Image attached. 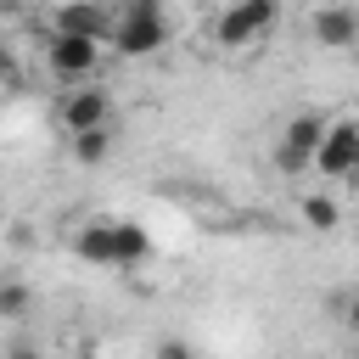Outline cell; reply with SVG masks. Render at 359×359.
Segmentation results:
<instances>
[{
	"label": "cell",
	"mask_w": 359,
	"mask_h": 359,
	"mask_svg": "<svg viewBox=\"0 0 359 359\" xmlns=\"http://www.w3.org/2000/svg\"><path fill=\"white\" fill-rule=\"evenodd\" d=\"M112 45L123 56H151L168 45V11L157 0H129L118 17H112Z\"/></svg>",
	"instance_id": "6da1fadb"
},
{
	"label": "cell",
	"mask_w": 359,
	"mask_h": 359,
	"mask_svg": "<svg viewBox=\"0 0 359 359\" xmlns=\"http://www.w3.org/2000/svg\"><path fill=\"white\" fill-rule=\"evenodd\" d=\"M45 67H50L67 90L95 84V73H101V45H95V39H73V34H50V28H45Z\"/></svg>",
	"instance_id": "7a4b0ae2"
},
{
	"label": "cell",
	"mask_w": 359,
	"mask_h": 359,
	"mask_svg": "<svg viewBox=\"0 0 359 359\" xmlns=\"http://www.w3.org/2000/svg\"><path fill=\"white\" fill-rule=\"evenodd\" d=\"M325 129H331L325 112H297V118H286V129H280V140H275L280 174H314V151H320Z\"/></svg>",
	"instance_id": "3957f363"
},
{
	"label": "cell",
	"mask_w": 359,
	"mask_h": 359,
	"mask_svg": "<svg viewBox=\"0 0 359 359\" xmlns=\"http://www.w3.org/2000/svg\"><path fill=\"white\" fill-rule=\"evenodd\" d=\"M275 22H280V6H275V0H241V6H224V11L213 17V39L236 50V45L264 39Z\"/></svg>",
	"instance_id": "277c9868"
},
{
	"label": "cell",
	"mask_w": 359,
	"mask_h": 359,
	"mask_svg": "<svg viewBox=\"0 0 359 359\" xmlns=\"http://www.w3.org/2000/svg\"><path fill=\"white\" fill-rule=\"evenodd\" d=\"M56 123H62L67 140L73 135H90V129H112V95L101 84H79V90H67L56 101Z\"/></svg>",
	"instance_id": "5b68a950"
},
{
	"label": "cell",
	"mask_w": 359,
	"mask_h": 359,
	"mask_svg": "<svg viewBox=\"0 0 359 359\" xmlns=\"http://www.w3.org/2000/svg\"><path fill=\"white\" fill-rule=\"evenodd\" d=\"M314 174L320 180H353L359 174V118H331L320 151H314Z\"/></svg>",
	"instance_id": "8992f818"
},
{
	"label": "cell",
	"mask_w": 359,
	"mask_h": 359,
	"mask_svg": "<svg viewBox=\"0 0 359 359\" xmlns=\"http://www.w3.org/2000/svg\"><path fill=\"white\" fill-rule=\"evenodd\" d=\"M112 17H118V11H107V6H95V0H90V6L79 0V6H56V11L45 17V28H50V34H73V39L107 45V39H112Z\"/></svg>",
	"instance_id": "52a82bcc"
},
{
	"label": "cell",
	"mask_w": 359,
	"mask_h": 359,
	"mask_svg": "<svg viewBox=\"0 0 359 359\" xmlns=\"http://www.w3.org/2000/svg\"><path fill=\"white\" fill-rule=\"evenodd\" d=\"M309 34L325 50H353L359 45V11L353 6H314L309 11Z\"/></svg>",
	"instance_id": "ba28073f"
},
{
	"label": "cell",
	"mask_w": 359,
	"mask_h": 359,
	"mask_svg": "<svg viewBox=\"0 0 359 359\" xmlns=\"http://www.w3.org/2000/svg\"><path fill=\"white\" fill-rule=\"evenodd\" d=\"M73 252L90 269H112V219H84L73 230Z\"/></svg>",
	"instance_id": "9c48e42d"
},
{
	"label": "cell",
	"mask_w": 359,
	"mask_h": 359,
	"mask_svg": "<svg viewBox=\"0 0 359 359\" xmlns=\"http://www.w3.org/2000/svg\"><path fill=\"white\" fill-rule=\"evenodd\" d=\"M146 252H151L146 224H135V219H112V269H135Z\"/></svg>",
	"instance_id": "30bf717a"
},
{
	"label": "cell",
	"mask_w": 359,
	"mask_h": 359,
	"mask_svg": "<svg viewBox=\"0 0 359 359\" xmlns=\"http://www.w3.org/2000/svg\"><path fill=\"white\" fill-rule=\"evenodd\" d=\"M67 151H73V163H79V168H95V163H107V157H112V129L73 135V140H67Z\"/></svg>",
	"instance_id": "8fae6325"
},
{
	"label": "cell",
	"mask_w": 359,
	"mask_h": 359,
	"mask_svg": "<svg viewBox=\"0 0 359 359\" xmlns=\"http://www.w3.org/2000/svg\"><path fill=\"white\" fill-rule=\"evenodd\" d=\"M297 213H303V224H309V230H337V219H342V213H337V202H331L325 191H309V196L297 202Z\"/></svg>",
	"instance_id": "7c38bea8"
},
{
	"label": "cell",
	"mask_w": 359,
	"mask_h": 359,
	"mask_svg": "<svg viewBox=\"0 0 359 359\" xmlns=\"http://www.w3.org/2000/svg\"><path fill=\"white\" fill-rule=\"evenodd\" d=\"M34 309V292L22 280H0V320H22Z\"/></svg>",
	"instance_id": "4fadbf2b"
},
{
	"label": "cell",
	"mask_w": 359,
	"mask_h": 359,
	"mask_svg": "<svg viewBox=\"0 0 359 359\" xmlns=\"http://www.w3.org/2000/svg\"><path fill=\"white\" fill-rule=\"evenodd\" d=\"M151 359H196V348H191L185 337H163V342L151 348Z\"/></svg>",
	"instance_id": "5bb4252c"
},
{
	"label": "cell",
	"mask_w": 359,
	"mask_h": 359,
	"mask_svg": "<svg viewBox=\"0 0 359 359\" xmlns=\"http://www.w3.org/2000/svg\"><path fill=\"white\" fill-rule=\"evenodd\" d=\"M6 359H45V348H39V342H28V337H17V342L6 348Z\"/></svg>",
	"instance_id": "9a60e30c"
},
{
	"label": "cell",
	"mask_w": 359,
	"mask_h": 359,
	"mask_svg": "<svg viewBox=\"0 0 359 359\" xmlns=\"http://www.w3.org/2000/svg\"><path fill=\"white\" fill-rule=\"evenodd\" d=\"M6 84H17V56H11V45L0 39V90Z\"/></svg>",
	"instance_id": "2e32d148"
},
{
	"label": "cell",
	"mask_w": 359,
	"mask_h": 359,
	"mask_svg": "<svg viewBox=\"0 0 359 359\" xmlns=\"http://www.w3.org/2000/svg\"><path fill=\"white\" fill-rule=\"evenodd\" d=\"M342 320H348V331H353V342H359V292L348 297V314H342Z\"/></svg>",
	"instance_id": "e0dca14e"
},
{
	"label": "cell",
	"mask_w": 359,
	"mask_h": 359,
	"mask_svg": "<svg viewBox=\"0 0 359 359\" xmlns=\"http://www.w3.org/2000/svg\"><path fill=\"white\" fill-rule=\"evenodd\" d=\"M353 359H359V342H353Z\"/></svg>",
	"instance_id": "ac0fdd59"
}]
</instances>
